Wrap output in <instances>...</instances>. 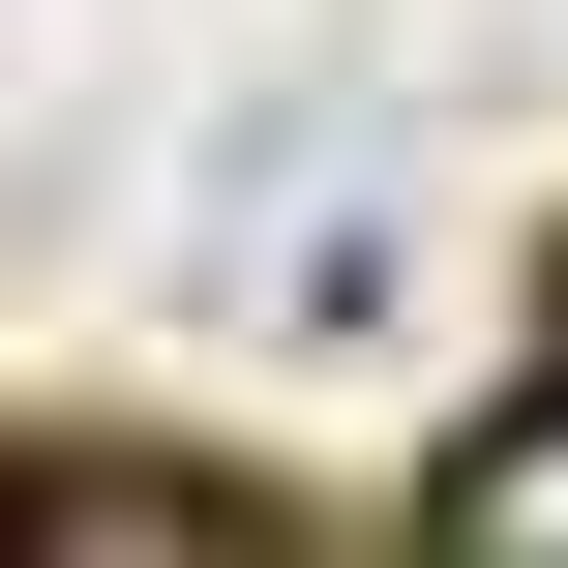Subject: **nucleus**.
Wrapping results in <instances>:
<instances>
[{
    "instance_id": "obj_1",
    "label": "nucleus",
    "mask_w": 568,
    "mask_h": 568,
    "mask_svg": "<svg viewBox=\"0 0 568 568\" xmlns=\"http://www.w3.org/2000/svg\"><path fill=\"white\" fill-rule=\"evenodd\" d=\"M449 509H479V539H568V419H509V449H479Z\"/></svg>"
}]
</instances>
